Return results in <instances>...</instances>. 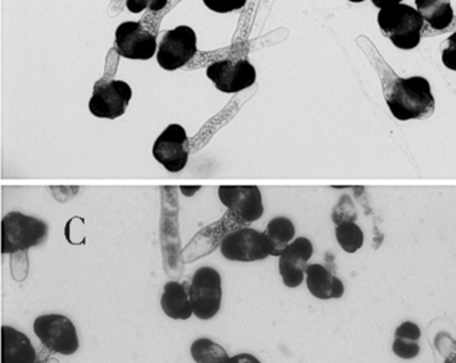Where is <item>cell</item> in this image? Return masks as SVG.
Returning <instances> with one entry per match:
<instances>
[{"instance_id": "obj_11", "label": "cell", "mask_w": 456, "mask_h": 363, "mask_svg": "<svg viewBox=\"0 0 456 363\" xmlns=\"http://www.w3.org/2000/svg\"><path fill=\"white\" fill-rule=\"evenodd\" d=\"M116 50L127 60L148 61L157 55L156 36L141 22H124L116 30Z\"/></svg>"}, {"instance_id": "obj_22", "label": "cell", "mask_w": 456, "mask_h": 363, "mask_svg": "<svg viewBox=\"0 0 456 363\" xmlns=\"http://www.w3.org/2000/svg\"><path fill=\"white\" fill-rule=\"evenodd\" d=\"M314 248L311 240L305 236H298L288 245L287 250L282 253H289V255L295 256V258L308 263L312 256H314Z\"/></svg>"}, {"instance_id": "obj_15", "label": "cell", "mask_w": 456, "mask_h": 363, "mask_svg": "<svg viewBox=\"0 0 456 363\" xmlns=\"http://www.w3.org/2000/svg\"><path fill=\"white\" fill-rule=\"evenodd\" d=\"M38 354L22 331L9 326L2 327V363H37Z\"/></svg>"}, {"instance_id": "obj_23", "label": "cell", "mask_w": 456, "mask_h": 363, "mask_svg": "<svg viewBox=\"0 0 456 363\" xmlns=\"http://www.w3.org/2000/svg\"><path fill=\"white\" fill-rule=\"evenodd\" d=\"M420 350L419 342L407 341V339L395 338L392 343V351L400 359H415L420 354Z\"/></svg>"}, {"instance_id": "obj_30", "label": "cell", "mask_w": 456, "mask_h": 363, "mask_svg": "<svg viewBox=\"0 0 456 363\" xmlns=\"http://www.w3.org/2000/svg\"><path fill=\"white\" fill-rule=\"evenodd\" d=\"M200 189H201V186H181L180 191L183 196L191 197L194 196Z\"/></svg>"}, {"instance_id": "obj_7", "label": "cell", "mask_w": 456, "mask_h": 363, "mask_svg": "<svg viewBox=\"0 0 456 363\" xmlns=\"http://www.w3.org/2000/svg\"><path fill=\"white\" fill-rule=\"evenodd\" d=\"M197 54L196 31L189 26H177L159 37L157 62L167 71L183 68Z\"/></svg>"}, {"instance_id": "obj_9", "label": "cell", "mask_w": 456, "mask_h": 363, "mask_svg": "<svg viewBox=\"0 0 456 363\" xmlns=\"http://www.w3.org/2000/svg\"><path fill=\"white\" fill-rule=\"evenodd\" d=\"M207 77L216 89L225 95H236L253 87L257 78L255 66L248 60H224L207 69Z\"/></svg>"}, {"instance_id": "obj_29", "label": "cell", "mask_w": 456, "mask_h": 363, "mask_svg": "<svg viewBox=\"0 0 456 363\" xmlns=\"http://www.w3.org/2000/svg\"><path fill=\"white\" fill-rule=\"evenodd\" d=\"M373 6L378 7L379 10L387 9V7L396 6L402 4L403 0H370Z\"/></svg>"}, {"instance_id": "obj_10", "label": "cell", "mask_w": 456, "mask_h": 363, "mask_svg": "<svg viewBox=\"0 0 456 363\" xmlns=\"http://www.w3.org/2000/svg\"><path fill=\"white\" fill-rule=\"evenodd\" d=\"M188 140L185 128L178 124L169 125L154 141L151 153L167 172H181L189 161V152L186 149Z\"/></svg>"}, {"instance_id": "obj_14", "label": "cell", "mask_w": 456, "mask_h": 363, "mask_svg": "<svg viewBox=\"0 0 456 363\" xmlns=\"http://www.w3.org/2000/svg\"><path fill=\"white\" fill-rule=\"evenodd\" d=\"M305 283L311 295L319 301H338L346 293L343 280L335 276L328 267L322 264H308Z\"/></svg>"}, {"instance_id": "obj_5", "label": "cell", "mask_w": 456, "mask_h": 363, "mask_svg": "<svg viewBox=\"0 0 456 363\" xmlns=\"http://www.w3.org/2000/svg\"><path fill=\"white\" fill-rule=\"evenodd\" d=\"M34 333L49 351L55 354H76L79 350L78 331L65 315H41L34 320Z\"/></svg>"}, {"instance_id": "obj_12", "label": "cell", "mask_w": 456, "mask_h": 363, "mask_svg": "<svg viewBox=\"0 0 456 363\" xmlns=\"http://www.w3.org/2000/svg\"><path fill=\"white\" fill-rule=\"evenodd\" d=\"M245 221L236 213L228 210L225 216L217 223L210 224L207 228L200 231L194 239L191 240L185 250H183V260L185 263L199 260L207 253L212 252L216 248L220 247L223 240L232 232L244 228Z\"/></svg>"}, {"instance_id": "obj_27", "label": "cell", "mask_w": 456, "mask_h": 363, "mask_svg": "<svg viewBox=\"0 0 456 363\" xmlns=\"http://www.w3.org/2000/svg\"><path fill=\"white\" fill-rule=\"evenodd\" d=\"M395 338L407 339V341L419 342L421 338V330L415 322L405 320L395 330Z\"/></svg>"}, {"instance_id": "obj_13", "label": "cell", "mask_w": 456, "mask_h": 363, "mask_svg": "<svg viewBox=\"0 0 456 363\" xmlns=\"http://www.w3.org/2000/svg\"><path fill=\"white\" fill-rule=\"evenodd\" d=\"M220 202L245 223H255L264 215L263 196L256 186H223L218 188Z\"/></svg>"}, {"instance_id": "obj_28", "label": "cell", "mask_w": 456, "mask_h": 363, "mask_svg": "<svg viewBox=\"0 0 456 363\" xmlns=\"http://www.w3.org/2000/svg\"><path fill=\"white\" fill-rule=\"evenodd\" d=\"M229 363H261V360L258 359L257 357H255V355L248 354V352H241V354L231 357Z\"/></svg>"}, {"instance_id": "obj_25", "label": "cell", "mask_w": 456, "mask_h": 363, "mask_svg": "<svg viewBox=\"0 0 456 363\" xmlns=\"http://www.w3.org/2000/svg\"><path fill=\"white\" fill-rule=\"evenodd\" d=\"M167 4V0H126V7L133 14H140L145 10L161 12Z\"/></svg>"}, {"instance_id": "obj_20", "label": "cell", "mask_w": 456, "mask_h": 363, "mask_svg": "<svg viewBox=\"0 0 456 363\" xmlns=\"http://www.w3.org/2000/svg\"><path fill=\"white\" fill-rule=\"evenodd\" d=\"M191 355L196 363H229L231 357L220 344L209 338H200L191 343Z\"/></svg>"}, {"instance_id": "obj_26", "label": "cell", "mask_w": 456, "mask_h": 363, "mask_svg": "<svg viewBox=\"0 0 456 363\" xmlns=\"http://www.w3.org/2000/svg\"><path fill=\"white\" fill-rule=\"evenodd\" d=\"M442 62L448 70L456 71V31L442 44Z\"/></svg>"}, {"instance_id": "obj_17", "label": "cell", "mask_w": 456, "mask_h": 363, "mask_svg": "<svg viewBox=\"0 0 456 363\" xmlns=\"http://www.w3.org/2000/svg\"><path fill=\"white\" fill-rule=\"evenodd\" d=\"M416 10L434 30H445L453 21L450 0H415Z\"/></svg>"}, {"instance_id": "obj_19", "label": "cell", "mask_w": 456, "mask_h": 363, "mask_svg": "<svg viewBox=\"0 0 456 363\" xmlns=\"http://www.w3.org/2000/svg\"><path fill=\"white\" fill-rule=\"evenodd\" d=\"M306 268H308V263L289 253H282L279 258L280 276L285 287H300L305 282Z\"/></svg>"}, {"instance_id": "obj_6", "label": "cell", "mask_w": 456, "mask_h": 363, "mask_svg": "<svg viewBox=\"0 0 456 363\" xmlns=\"http://www.w3.org/2000/svg\"><path fill=\"white\" fill-rule=\"evenodd\" d=\"M220 251L226 260L252 263L272 256L273 247L264 232L244 227L229 234L221 243Z\"/></svg>"}, {"instance_id": "obj_2", "label": "cell", "mask_w": 456, "mask_h": 363, "mask_svg": "<svg viewBox=\"0 0 456 363\" xmlns=\"http://www.w3.org/2000/svg\"><path fill=\"white\" fill-rule=\"evenodd\" d=\"M424 22L426 21L420 12L408 4L387 7L378 14V25L384 37L400 50H412L419 46Z\"/></svg>"}, {"instance_id": "obj_16", "label": "cell", "mask_w": 456, "mask_h": 363, "mask_svg": "<svg viewBox=\"0 0 456 363\" xmlns=\"http://www.w3.org/2000/svg\"><path fill=\"white\" fill-rule=\"evenodd\" d=\"M162 311L173 320H188L193 315L189 288L183 283L167 282L161 296Z\"/></svg>"}, {"instance_id": "obj_18", "label": "cell", "mask_w": 456, "mask_h": 363, "mask_svg": "<svg viewBox=\"0 0 456 363\" xmlns=\"http://www.w3.org/2000/svg\"><path fill=\"white\" fill-rule=\"evenodd\" d=\"M264 234L271 240L272 247H273L272 256L280 258L287 250L288 245L296 239V227L287 216H277L269 221Z\"/></svg>"}, {"instance_id": "obj_1", "label": "cell", "mask_w": 456, "mask_h": 363, "mask_svg": "<svg viewBox=\"0 0 456 363\" xmlns=\"http://www.w3.org/2000/svg\"><path fill=\"white\" fill-rule=\"evenodd\" d=\"M389 111L397 121L427 119L435 111L428 79L421 76L396 78L384 90Z\"/></svg>"}, {"instance_id": "obj_8", "label": "cell", "mask_w": 456, "mask_h": 363, "mask_svg": "<svg viewBox=\"0 0 456 363\" xmlns=\"http://www.w3.org/2000/svg\"><path fill=\"white\" fill-rule=\"evenodd\" d=\"M133 90L127 82L101 79L95 82L89 111L97 119L116 120L126 113L132 101Z\"/></svg>"}, {"instance_id": "obj_3", "label": "cell", "mask_w": 456, "mask_h": 363, "mask_svg": "<svg viewBox=\"0 0 456 363\" xmlns=\"http://www.w3.org/2000/svg\"><path fill=\"white\" fill-rule=\"evenodd\" d=\"M49 234L46 221L20 212H10L2 220V252L14 255L38 247Z\"/></svg>"}, {"instance_id": "obj_4", "label": "cell", "mask_w": 456, "mask_h": 363, "mask_svg": "<svg viewBox=\"0 0 456 363\" xmlns=\"http://www.w3.org/2000/svg\"><path fill=\"white\" fill-rule=\"evenodd\" d=\"M193 315L200 320H210L220 312L223 303V279L213 267H201L194 272L189 285Z\"/></svg>"}, {"instance_id": "obj_21", "label": "cell", "mask_w": 456, "mask_h": 363, "mask_svg": "<svg viewBox=\"0 0 456 363\" xmlns=\"http://www.w3.org/2000/svg\"><path fill=\"white\" fill-rule=\"evenodd\" d=\"M336 242L346 253H356L364 245V232L354 221H344L335 229Z\"/></svg>"}, {"instance_id": "obj_24", "label": "cell", "mask_w": 456, "mask_h": 363, "mask_svg": "<svg viewBox=\"0 0 456 363\" xmlns=\"http://www.w3.org/2000/svg\"><path fill=\"white\" fill-rule=\"evenodd\" d=\"M202 2L210 12H217V14L239 12L247 4V0H202Z\"/></svg>"}]
</instances>
